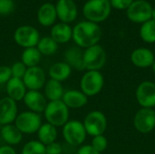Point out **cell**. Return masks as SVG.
<instances>
[{
	"instance_id": "1",
	"label": "cell",
	"mask_w": 155,
	"mask_h": 154,
	"mask_svg": "<svg viewBox=\"0 0 155 154\" xmlns=\"http://www.w3.org/2000/svg\"><path fill=\"white\" fill-rule=\"evenodd\" d=\"M102 29L98 24L90 21H82L73 28L72 39L76 46L80 48H88L98 44L102 38Z\"/></svg>"
},
{
	"instance_id": "2",
	"label": "cell",
	"mask_w": 155,
	"mask_h": 154,
	"mask_svg": "<svg viewBox=\"0 0 155 154\" xmlns=\"http://www.w3.org/2000/svg\"><path fill=\"white\" fill-rule=\"evenodd\" d=\"M70 109L62 100L48 102L44 111V117L46 123L58 127H63L68 121Z\"/></svg>"
},
{
	"instance_id": "3",
	"label": "cell",
	"mask_w": 155,
	"mask_h": 154,
	"mask_svg": "<svg viewBox=\"0 0 155 154\" xmlns=\"http://www.w3.org/2000/svg\"><path fill=\"white\" fill-rule=\"evenodd\" d=\"M111 10L110 3L105 0H88L83 7V14L87 21L99 24L109 17Z\"/></svg>"
},
{
	"instance_id": "4",
	"label": "cell",
	"mask_w": 155,
	"mask_h": 154,
	"mask_svg": "<svg viewBox=\"0 0 155 154\" xmlns=\"http://www.w3.org/2000/svg\"><path fill=\"white\" fill-rule=\"evenodd\" d=\"M62 128V134L67 144L71 146L83 145L87 136L83 122L69 120Z\"/></svg>"
},
{
	"instance_id": "5",
	"label": "cell",
	"mask_w": 155,
	"mask_h": 154,
	"mask_svg": "<svg viewBox=\"0 0 155 154\" xmlns=\"http://www.w3.org/2000/svg\"><path fill=\"white\" fill-rule=\"evenodd\" d=\"M84 68L86 71H100L106 64V52L100 44L84 50Z\"/></svg>"
},
{
	"instance_id": "6",
	"label": "cell",
	"mask_w": 155,
	"mask_h": 154,
	"mask_svg": "<svg viewBox=\"0 0 155 154\" xmlns=\"http://www.w3.org/2000/svg\"><path fill=\"white\" fill-rule=\"evenodd\" d=\"M104 85V77L100 71H86L81 80V91L87 96L93 97L101 93Z\"/></svg>"
},
{
	"instance_id": "7",
	"label": "cell",
	"mask_w": 155,
	"mask_h": 154,
	"mask_svg": "<svg viewBox=\"0 0 155 154\" xmlns=\"http://www.w3.org/2000/svg\"><path fill=\"white\" fill-rule=\"evenodd\" d=\"M83 123L87 135L92 137L104 134L107 129V118L103 112L98 110L88 113L85 115Z\"/></svg>"
},
{
	"instance_id": "8",
	"label": "cell",
	"mask_w": 155,
	"mask_h": 154,
	"mask_svg": "<svg viewBox=\"0 0 155 154\" xmlns=\"http://www.w3.org/2000/svg\"><path fill=\"white\" fill-rule=\"evenodd\" d=\"M14 123L23 134H34L39 130L43 120L41 114L31 111H25L18 113Z\"/></svg>"
},
{
	"instance_id": "9",
	"label": "cell",
	"mask_w": 155,
	"mask_h": 154,
	"mask_svg": "<svg viewBox=\"0 0 155 154\" xmlns=\"http://www.w3.org/2000/svg\"><path fill=\"white\" fill-rule=\"evenodd\" d=\"M153 6L146 0H134L126 10L127 17L136 24H143L152 19Z\"/></svg>"
},
{
	"instance_id": "10",
	"label": "cell",
	"mask_w": 155,
	"mask_h": 154,
	"mask_svg": "<svg viewBox=\"0 0 155 154\" xmlns=\"http://www.w3.org/2000/svg\"><path fill=\"white\" fill-rule=\"evenodd\" d=\"M134 126L142 134H148L155 129V111L152 108H141L134 117Z\"/></svg>"
},
{
	"instance_id": "11",
	"label": "cell",
	"mask_w": 155,
	"mask_h": 154,
	"mask_svg": "<svg viewBox=\"0 0 155 154\" xmlns=\"http://www.w3.org/2000/svg\"><path fill=\"white\" fill-rule=\"evenodd\" d=\"M14 39L19 46L25 49L35 47L40 40V34L34 26L22 25L15 31Z\"/></svg>"
},
{
	"instance_id": "12",
	"label": "cell",
	"mask_w": 155,
	"mask_h": 154,
	"mask_svg": "<svg viewBox=\"0 0 155 154\" xmlns=\"http://www.w3.org/2000/svg\"><path fill=\"white\" fill-rule=\"evenodd\" d=\"M135 98L141 108L155 107V83L152 81H143L136 88Z\"/></svg>"
},
{
	"instance_id": "13",
	"label": "cell",
	"mask_w": 155,
	"mask_h": 154,
	"mask_svg": "<svg viewBox=\"0 0 155 154\" xmlns=\"http://www.w3.org/2000/svg\"><path fill=\"white\" fill-rule=\"evenodd\" d=\"M22 80L27 90L40 91L46 83V76L44 69L37 65L27 68Z\"/></svg>"
},
{
	"instance_id": "14",
	"label": "cell",
	"mask_w": 155,
	"mask_h": 154,
	"mask_svg": "<svg viewBox=\"0 0 155 154\" xmlns=\"http://www.w3.org/2000/svg\"><path fill=\"white\" fill-rule=\"evenodd\" d=\"M18 115L16 102L5 96L0 99V125L14 123Z\"/></svg>"
},
{
	"instance_id": "15",
	"label": "cell",
	"mask_w": 155,
	"mask_h": 154,
	"mask_svg": "<svg viewBox=\"0 0 155 154\" xmlns=\"http://www.w3.org/2000/svg\"><path fill=\"white\" fill-rule=\"evenodd\" d=\"M23 102L27 107L28 111L39 114L44 113L48 103L44 93H42L40 91H33V90H27L23 99Z\"/></svg>"
},
{
	"instance_id": "16",
	"label": "cell",
	"mask_w": 155,
	"mask_h": 154,
	"mask_svg": "<svg viewBox=\"0 0 155 154\" xmlns=\"http://www.w3.org/2000/svg\"><path fill=\"white\" fill-rule=\"evenodd\" d=\"M55 9L57 17L62 23L69 24L77 17V6L74 0H58Z\"/></svg>"
},
{
	"instance_id": "17",
	"label": "cell",
	"mask_w": 155,
	"mask_h": 154,
	"mask_svg": "<svg viewBox=\"0 0 155 154\" xmlns=\"http://www.w3.org/2000/svg\"><path fill=\"white\" fill-rule=\"evenodd\" d=\"M130 60L134 66L145 69L152 66L154 62L155 56L151 49L146 47H139L132 52Z\"/></svg>"
},
{
	"instance_id": "18",
	"label": "cell",
	"mask_w": 155,
	"mask_h": 154,
	"mask_svg": "<svg viewBox=\"0 0 155 154\" xmlns=\"http://www.w3.org/2000/svg\"><path fill=\"white\" fill-rule=\"evenodd\" d=\"M62 101L69 109H80L88 103V97L81 91L71 89L64 91Z\"/></svg>"
},
{
	"instance_id": "19",
	"label": "cell",
	"mask_w": 155,
	"mask_h": 154,
	"mask_svg": "<svg viewBox=\"0 0 155 154\" xmlns=\"http://www.w3.org/2000/svg\"><path fill=\"white\" fill-rule=\"evenodd\" d=\"M5 91L7 93V97L17 103L23 101L27 89L22 79L12 77L5 84Z\"/></svg>"
},
{
	"instance_id": "20",
	"label": "cell",
	"mask_w": 155,
	"mask_h": 154,
	"mask_svg": "<svg viewBox=\"0 0 155 154\" xmlns=\"http://www.w3.org/2000/svg\"><path fill=\"white\" fill-rule=\"evenodd\" d=\"M0 136L6 145L15 146L23 140V133L15 125V123L3 125L0 130Z\"/></svg>"
},
{
	"instance_id": "21",
	"label": "cell",
	"mask_w": 155,
	"mask_h": 154,
	"mask_svg": "<svg viewBox=\"0 0 155 154\" xmlns=\"http://www.w3.org/2000/svg\"><path fill=\"white\" fill-rule=\"evenodd\" d=\"M57 18L55 5L52 3L43 4L37 12V19L41 25L43 26H51L54 24Z\"/></svg>"
},
{
	"instance_id": "22",
	"label": "cell",
	"mask_w": 155,
	"mask_h": 154,
	"mask_svg": "<svg viewBox=\"0 0 155 154\" xmlns=\"http://www.w3.org/2000/svg\"><path fill=\"white\" fill-rule=\"evenodd\" d=\"M58 44L68 43L73 37L72 27L65 23H58L54 25L51 29L50 35Z\"/></svg>"
},
{
	"instance_id": "23",
	"label": "cell",
	"mask_w": 155,
	"mask_h": 154,
	"mask_svg": "<svg viewBox=\"0 0 155 154\" xmlns=\"http://www.w3.org/2000/svg\"><path fill=\"white\" fill-rule=\"evenodd\" d=\"M84 51L78 46H72L64 53V62L72 68L78 71L84 70L83 63Z\"/></svg>"
},
{
	"instance_id": "24",
	"label": "cell",
	"mask_w": 155,
	"mask_h": 154,
	"mask_svg": "<svg viewBox=\"0 0 155 154\" xmlns=\"http://www.w3.org/2000/svg\"><path fill=\"white\" fill-rule=\"evenodd\" d=\"M72 71L73 69L65 62H57L50 66L48 74L50 79L63 83L71 76Z\"/></svg>"
},
{
	"instance_id": "25",
	"label": "cell",
	"mask_w": 155,
	"mask_h": 154,
	"mask_svg": "<svg viewBox=\"0 0 155 154\" xmlns=\"http://www.w3.org/2000/svg\"><path fill=\"white\" fill-rule=\"evenodd\" d=\"M64 93V90L62 83L53 79L46 81L44 86V95L47 100H49V102L62 100Z\"/></svg>"
},
{
	"instance_id": "26",
	"label": "cell",
	"mask_w": 155,
	"mask_h": 154,
	"mask_svg": "<svg viewBox=\"0 0 155 154\" xmlns=\"http://www.w3.org/2000/svg\"><path fill=\"white\" fill-rule=\"evenodd\" d=\"M36 133H37L38 141L41 143H43L45 146L56 142L58 136L57 128L48 123H42Z\"/></svg>"
},
{
	"instance_id": "27",
	"label": "cell",
	"mask_w": 155,
	"mask_h": 154,
	"mask_svg": "<svg viewBox=\"0 0 155 154\" xmlns=\"http://www.w3.org/2000/svg\"><path fill=\"white\" fill-rule=\"evenodd\" d=\"M42 54L38 51V49L35 47H30V48H25L21 55V62L27 67H34L37 66L41 61Z\"/></svg>"
},
{
	"instance_id": "28",
	"label": "cell",
	"mask_w": 155,
	"mask_h": 154,
	"mask_svg": "<svg viewBox=\"0 0 155 154\" xmlns=\"http://www.w3.org/2000/svg\"><path fill=\"white\" fill-rule=\"evenodd\" d=\"M36 48L41 53L42 55H52L54 54L58 48V44L51 37V36H45L40 38Z\"/></svg>"
},
{
	"instance_id": "29",
	"label": "cell",
	"mask_w": 155,
	"mask_h": 154,
	"mask_svg": "<svg viewBox=\"0 0 155 154\" xmlns=\"http://www.w3.org/2000/svg\"><path fill=\"white\" fill-rule=\"evenodd\" d=\"M140 36L147 44L155 43V21L151 19L143 24L140 28Z\"/></svg>"
},
{
	"instance_id": "30",
	"label": "cell",
	"mask_w": 155,
	"mask_h": 154,
	"mask_svg": "<svg viewBox=\"0 0 155 154\" xmlns=\"http://www.w3.org/2000/svg\"><path fill=\"white\" fill-rule=\"evenodd\" d=\"M21 154H46L45 146L38 140L29 141L23 146Z\"/></svg>"
},
{
	"instance_id": "31",
	"label": "cell",
	"mask_w": 155,
	"mask_h": 154,
	"mask_svg": "<svg viewBox=\"0 0 155 154\" xmlns=\"http://www.w3.org/2000/svg\"><path fill=\"white\" fill-rule=\"evenodd\" d=\"M95 151H97L98 152L102 153L103 152H104L107 147H108V141L107 138L102 134V135H97L93 137L91 144H90Z\"/></svg>"
},
{
	"instance_id": "32",
	"label": "cell",
	"mask_w": 155,
	"mask_h": 154,
	"mask_svg": "<svg viewBox=\"0 0 155 154\" xmlns=\"http://www.w3.org/2000/svg\"><path fill=\"white\" fill-rule=\"evenodd\" d=\"M10 68H11L12 77L18 78V79H23V77L27 70V67L21 61L13 64Z\"/></svg>"
},
{
	"instance_id": "33",
	"label": "cell",
	"mask_w": 155,
	"mask_h": 154,
	"mask_svg": "<svg viewBox=\"0 0 155 154\" xmlns=\"http://www.w3.org/2000/svg\"><path fill=\"white\" fill-rule=\"evenodd\" d=\"M14 0H0V15H10L15 9Z\"/></svg>"
},
{
	"instance_id": "34",
	"label": "cell",
	"mask_w": 155,
	"mask_h": 154,
	"mask_svg": "<svg viewBox=\"0 0 155 154\" xmlns=\"http://www.w3.org/2000/svg\"><path fill=\"white\" fill-rule=\"evenodd\" d=\"M11 78V68L6 65H0V84H6Z\"/></svg>"
},
{
	"instance_id": "35",
	"label": "cell",
	"mask_w": 155,
	"mask_h": 154,
	"mask_svg": "<svg viewBox=\"0 0 155 154\" xmlns=\"http://www.w3.org/2000/svg\"><path fill=\"white\" fill-rule=\"evenodd\" d=\"M134 0H111L110 5L112 7L118 10H127Z\"/></svg>"
},
{
	"instance_id": "36",
	"label": "cell",
	"mask_w": 155,
	"mask_h": 154,
	"mask_svg": "<svg viewBox=\"0 0 155 154\" xmlns=\"http://www.w3.org/2000/svg\"><path fill=\"white\" fill-rule=\"evenodd\" d=\"M45 152L46 154H62L63 147L59 143L54 142L45 146Z\"/></svg>"
},
{
	"instance_id": "37",
	"label": "cell",
	"mask_w": 155,
	"mask_h": 154,
	"mask_svg": "<svg viewBox=\"0 0 155 154\" xmlns=\"http://www.w3.org/2000/svg\"><path fill=\"white\" fill-rule=\"evenodd\" d=\"M76 154H101L95 151L90 144H85V145H81V147L78 149Z\"/></svg>"
},
{
	"instance_id": "38",
	"label": "cell",
	"mask_w": 155,
	"mask_h": 154,
	"mask_svg": "<svg viewBox=\"0 0 155 154\" xmlns=\"http://www.w3.org/2000/svg\"><path fill=\"white\" fill-rule=\"evenodd\" d=\"M0 154H16V152L13 146L5 144L0 146Z\"/></svg>"
},
{
	"instance_id": "39",
	"label": "cell",
	"mask_w": 155,
	"mask_h": 154,
	"mask_svg": "<svg viewBox=\"0 0 155 154\" xmlns=\"http://www.w3.org/2000/svg\"><path fill=\"white\" fill-rule=\"evenodd\" d=\"M151 68H152V70H153V72L155 74V60L154 62L153 63V64H152V66H151Z\"/></svg>"
},
{
	"instance_id": "40",
	"label": "cell",
	"mask_w": 155,
	"mask_h": 154,
	"mask_svg": "<svg viewBox=\"0 0 155 154\" xmlns=\"http://www.w3.org/2000/svg\"><path fill=\"white\" fill-rule=\"evenodd\" d=\"M152 19L155 21V8L153 9V15H152Z\"/></svg>"
},
{
	"instance_id": "41",
	"label": "cell",
	"mask_w": 155,
	"mask_h": 154,
	"mask_svg": "<svg viewBox=\"0 0 155 154\" xmlns=\"http://www.w3.org/2000/svg\"><path fill=\"white\" fill-rule=\"evenodd\" d=\"M105 1H107V2H109V3L111 2V0H105Z\"/></svg>"
},
{
	"instance_id": "42",
	"label": "cell",
	"mask_w": 155,
	"mask_h": 154,
	"mask_svg": "<svg viewBox=\"0 0 155 154\" xmlns=\"http://www.w3.org/2000/svg\"><path fill=\"white\" fill-rule=\"evenodd\" d=\"M154 111H155V107H154Z\"/></svg>"
}]
</instances>
